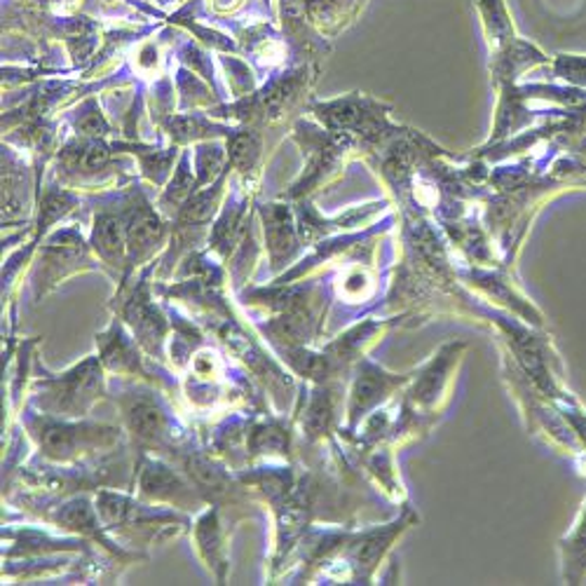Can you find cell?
Returning a JSON list of instances; mask_svg holds the SVG:
<instances>
[{"mask_svg":"<svg viewBox=\"0 0 586 586\" xmlns=\"http://www.w3.org/2000/svg\"><path fill=\"white\" fill-rule=\"evenodd\" d=\"M103 392V375L97 359H87L62 378L42 383V406L54 415H85Z\"/></svg>","mask_w":586,"mask_h":586,"instance_id":"6da1fadb","label":"cell"},{"mask_svg":"<svg viewBox=\"0 0 586 586\" xmlns=\"http://www.w3.org/2000/svg\"><path fill=\"white\" fill-rule=\"evenodd\" d=\"M34 434L38 437L42 453L54 460H71L80 450L111 444L115 439V429L109 427H75L64 423H48Z\"/></svg>","mask_w":586,"mask_h":586,"instance_id":"7a4b0ae2","label":"cell"},{"mask_svg":"<svg viewBox=\"0 0 586 586\" xmlns=\"http://www.w3.org/2000/svg\"><path fill=\"white\" fill-rule=\"evenodd\" d=\"M125 420L132 429L144 441H160L167 434V415L150 397H129L123 403Z\"/></svg>","mask_w":586,"mask_h":586,"instance_id":"3957f363","label":"cell"},{"mask_svg":"<svg viewBox=\"0 0 586 586\" xmlns=\"http://www.w3.org/2000/svg\"><path fill=\"white\" fill-rule=\"evenodd\" d=\"M141 493L146 498L167 500L176 504H188L192 500V490L178 478L170 467L160 462H146L141 474Z\"/></svg>","mask_w":586,"mask_h":586,"instance_id":"277c9868","label":"cell"},{"mask_svg":"<svg viewBox=\"0 0 586 586\" xmlns=\"http://www.w3.org/2000/svg\"><path fill=\"white\" fill-rule=\"evenodd\" d=\"M162 239V225L158 216L150 212V209H141V212L134 214L127 225V249L132 251V257H146L155 249V245Z\"/></svg>","mask_w":586,"mask_h":586,"instance_id":"5b68a950","label":"cell"},{"mask_svg":"<svg viewBox=\"0 0 586 586\" xmlns=\"http://www.w3.org/2000/svg\"><path fill=\"white\" fill-rule=\"evenodd\" d=\"M265 239L275 261L289 257L296 239H294V225L284 207H273L270 212H265Z\"/></svg>","mask_w":586,"mask_h":586,"instance_id":"8992f818","label":"cell"},{"mask_svg":"<svg viewBox=\"0 0 586 586\" xmlns=\"http://www.w3.org/2000/svg\"><path fill=\"white\" fill-rule=\"evenodd\" d=\"M127 317L134 324V331H137L139 342L150 350H155V342L162 338L164 324L160 314L150 308L148 298H134V303L127 308Z\"/></svg>","mask_w":586,"mask_h":586,"instance_id":"52a82bcc","label":"cell"},{"mask_svg":"<svg viewBox=\"0 0 586 586\" xmlns=\"http://www.w3.org/2000/svg\"><path fill=\"white\" fill-rule=\"evenodd\" d=\"M92 242L103 261L117 265V261L123 259V251H125V239H123V228H120V221L115 216L97 219Z\"/></svg>","mask_w":586,"mask_h":586,"instance_id":"ba28073f","label":"cell"},{"mask_svg":"<svg viewBox=\"0 0 586 586\" xmlns=\"http://www.w3.org/2000/svg\"><path fill=\"white\" fill-rule=\"evenodd\" d=\"M107 338V342H103V364H109L111 369L115 371H139L141 364H139V357L137 352H134L132 342L120 334L117 328H113Z\"/></svg>","mask_w":586,"mask_h":586,"instance_id":"9c48e42d","label":"cell"},{"mask_svg":"<svg viewBox=\"0 0 586 586\" xmlns=\"http://www.w3.org/2000/svg\"><path fill=\"white\" fill-rule=\"evenodd\" d=\"M198 543H200V549L207 556L209 565L225 568L223 547H221V533H219V523H216L214 514H207L200 521V525H198Z\"/></svg>","mask_w":586,"mask_h":586,"instance_id":"30bf717a","label":"cell"},{"mask_svg":"<svg viewBox=\"0 0 586 586\" xmlns=\"http://www.w3.org/2000/svg\"><path fill=\"white\" fill-rule=\"evenodd\" d=\"M259 150H261V144L253 134H237V137L230 141L228 155L235 167L247 172L249 167H253V162H257Z\"/></svg>","mask_w":586,"mask_h":586,"instance_id":"8fae6325","label":"cell"}]
</instances>
